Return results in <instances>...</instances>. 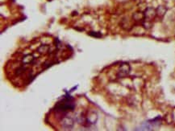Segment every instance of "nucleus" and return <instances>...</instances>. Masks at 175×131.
<instances>
[{"label": "nucleus", "instance_id": "nucleus-12", "mask_svg": "<svg viewBox=\"0 0 175 131\" xmlns=\"http://www.w3.org/2000/svg\"><path fill=\"white\" fill-rule=\"evenodd\" d=\"M24 70H25V68L23 67V66H21L20 68H19L17 69L15 74H17V75H20V74H21L22 72H24Z\"/></svg>", "mask_w": 175, "mask_h": 131}, {"label": "nucleus", "instance_id": "nucleus-3", "mask_svg": "<svg viewBox=\"0 0 175 131\" xmlns=\"http://www.w3.org/2000/svg\"><path fill=\"white\" fill-rule=\"evenodd\" d=\"M145 14V19L147 20L153 21L157 16V11L153 7H147L144 11Z\"/></svg>", "mask_w": 175, "mask_h": 131}, {"label": "nucleus", "instance_id": "nucleus-6", "mask_svg": "<svg viewBox=\"0 0 175 131\" xmlns=\"http://www.w3.org/2000/svg\"><path fill=\"white\" fill-rule=\"evenodd\" d=\"M132 20L136 23H142L145 20V14L142 11H136L132 15Z\"/></svg>", "mask_w": 175, "mask_h": 131}, {"label": "nucleus", "instance_id": "nucleus-11", "mask_svg": "<svg viewBox=\"0 0 175 131\" xmlns=\"http://www.w3.org/2000/svg\"><path fill=\"white\" fill-rule=\"evenodd\" d=\"M88 35L92 37H94V38H101V37L103 36L101 32H99V31H90V32L88 33Z\"/></svg>", "mask_w": 175, "mask_h": 131}, {"label": "nucleus", "instance_id": "nucleus-8", "mask_svg": "<svg viewBox=\"0 0 175 131\" xmlns=\"http://www.w3.org/2000/svg\"><path fill=\"white\" fill-rule=\"evenodd\" d=\"M156 11H157V16L159 18H163L167 12V7L164 5H161L157 7Z\"/></svg>", "mask_w": 175, "mask_h": 131}, {"label": "nucleus", "instance_id": "nucleus-5", "mask_svg": "<svg viewBox=\"0 0 175 131\" xmlns=\"http://www.w3.org/2000/svg\"><path fill=\"white\" fill-rule=\"evenodd\" d=\"M86 123L88 125H94L96 123V121L98 120V114L96 112L94 111H89L86 117Z\"/></svg>", "mask_w": 175, "mask_h": 131}, {"label": "nucleus", "instance_id": "nucleus-1", "mask_svg": "<svg viewBox=\"0 0 175 131\" xmlns=\"http://www.w3.org/2000/svg\"><path fill=\"white\" fill-rule=\"evenodd\" d=\"M75 109V103L74 102V98L69 94L65 95L63 99L61 101H58L54 110L57 112H67V111H74Z\"/></svg>", "mask_w": 175, "mask_h": 131}, {"label": "nucleus", "instance_id": "nucleus-4", "mask_svg": "<svg viewBox=\"0 0 175 131\" xmlns=\"http://www.w3.org/2000/svg\"><path fill=\"white\" fill-rule=\"evenodd\" d=\"M74 120L70 117H65L61 121V125L65 130H72L74 125Z\"/></svg>", "mask_w": 175, "mask_h": 131}, {"label": "nucleus", "instance_id": "nucleus-9", "mask_svg": "<svg viewBox=\"0 0 175 131\" xmlns=\"http://www.w3.org/2000/svg\"><path fill=\"white\" fill-rule=\"evenodd\" d=\"M49 50H50V46L48 45V44H42L40 47H38L37 52L40 54H48L49 53Z\"/></svg>", "mask_w": 175, "mask_h": 131}, {"label": "nucleus", "instance_id": "nucleus-10", "mask_svg": "<svg viewBox=\"0 0 175 131\" xmlns=\"http://www.w3.org/2000/svg\"><path fill=\"white\" fill-rule=\"evenodd\" d=\"M141 24L143 27H144L145 29H146V30H148V29H150V28L153 27V21L147 20H145H145L143 21Z\"/></svg>", "mask_w": 175, "mask_h": 131}, {"label": "nucleus", "instance_id": "nucleus-2", "mask_svg": "<svg viewBox=\"0 0 175 131\" xmlns=\"http://www.w3.org/2000/svg\"><path fill=\"white\" fill-rule=\"evenodd\" d=\"M131 72V66L128 63H122L119 65L118 72H117V77L118 78H124L128 77Z\"/></svg>", "mask_w": 175, "mask_h": 131}, {"label": "nucleus", "instance_id": "nucleus-7", "mask_svg": "<svg viewBox=\"0 0 175 131\" xmlns=\"http://www.w3.org/2000/svg\"><path fill=\"white\" fill-rule=\"evenodd\" d=\"M35 61V57L32 54H27L25 55L24 57L22 58V63L24 65H27V64H31Z\"/></svg>", "mask_w": 175, "mask_h": 131}]
</instances>
